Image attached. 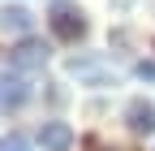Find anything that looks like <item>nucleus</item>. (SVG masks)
<instances>
[{"label": "nucleus", "mask_w": 155, "mask_h": 151, "mask_svg": "<svg viewBox=\"0 0 155 151\" xmlns=\"http://www.w3.org/2000/svg\"><path fill=\"white\" fill-rule=\"evenodd\" d=\"M48 26L56 39H65V43H78V39H86V13L69 5V0H56V5L48 9Z\"/></svg>", "instance_id": "f257e3e1"}, {"label": "nucleus", "mask_w": 155, "mask_h": 151, "mask_svg": "<svg viewBox=\"0 0 155 151\" xmlns=\"http://www.w3.org/2000/svg\"><path fill=\"white\" fill-rule=\"evenodd\" d=\"M9 65H13L17 73H35V69H43V65H48V43L26 35V39L9 52Z\"/></svg>", "instance_id": "f03ea898"}, {"label": "nucleus", "mask_w": 155, "mask_h": 151, "mask_svg": "<svg viewBox=\"0 0 155 151\" xmlns=\"http://www.w3.org/2000/svg\"><path fill=\"white\" fill-rule=\"evenodd\" d=\"M30 99V86H26V78L22 73H0V112H13V108H22Z\"/></svg>", "instance_id": "7ed1b4c3"}, {"label": "nucleus", "mask_w": 155, "mask_h": 151, "mask_svg": "<svg viewBox=\"0 0 155 151\" xmlns=\"http://www.w3.org/2000/svg\"><path fill=\"white\" fill-rule=\"evenodd\" d=\"M125 125L134 134H155V104L151 99H134L125 108Z\"/></svg>", "instance_id": "20e7f679"}, {"label": "nucleus", "mask_w": 155, "mask_h": 151, "mask_svg": "<svg viewBox=\"0 0 155 151\" xmlns=\"http://www.w3.org/2000/svg\"><path fill=\"white\" fill-rule=\"evenodd\" d=\"M39 143H43V151H69L73 147V129L65 121H43L39 125Z\"/></svg>", "instance_id": "39448f33"}, {"label": "nucleus", "mask_w": 155, "mask_h": 151, "mask_svg": "<svg viewBox=\"0 0 155 151\" xmlns=\"http://www.w3.org/2000/svg\"><path fill=\"white\" fill-rule=\"evenodd\" d=\"M0 26H5V30H17V35H26V30H30V13H26L22 5H9L5 13H0Z\"/></svg>", "instance_id": "423d86ee"}, {"label": "nucleus", "mask_w": 155, "mask_h": 151, "mask_svg": "<svg viewBox=\"0 0 155 151\" xmlns=\"http://www.w3.org/2000/svg\"><path fill=\"white\" fill-rule=\"evenodd\" d=\"M0 151H35L22 134H5V138H0Z\"/></svg>", "instance_id": "0eeeda50"}, {"label": "nucleus", "mask_w": 155, "mask_h": 151, "mask_svg": "<svg viewBox=\"0 0 155 151\" xmlns=\"http://www.w3.org/2000/svg\"><path fill=\"white\" fill-rule=\"evenodd\" d=\"M138 78L142 82H155V61H138Z\"/></svg>", "instance_id": "6e6552de"}]
</instances>
